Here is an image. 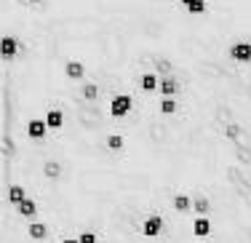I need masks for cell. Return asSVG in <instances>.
<instances>
[{"mask_svg": "<svg viewBox=\"0 0 251 243\" xmlns=\"http://www.w3.org/2000/svg\"><path fill=\"white\" fill-rule=\"evenodd\" d=\"M131 112H134V97H131L128 91L112 97V102L107 104V115H110L112 121H126Z\"/></svg>", "mask_w": 251, "mask_h": 243, "instance_id": "1", "label": "cell"}, {"mask_svg": "<svg viewBox=\"0 0 251 243\" xmlns=\"http://www.w3.org/2000/svg\"><path fill=\"white\" fill-rule=\"evenodd\" d=\"M166 233V217L163 214H147L139 224V235L147 241H158Z\"/></svg>", "mask_w": 251, "mask_h": 243, "instance_id": "2", "label": "cell"}, {"mask_svg": "<svg viewBox=\"0 0 251 243\" xmlns=\"http://www.w3.org/2000/svg\"><path fill=\"white\" fill-rule=\"evenodd\" d=\"M227 56L238 64H251V40H232L227 46Z\"/></svg>", "mask_w": 251, "mask_h": 243, "instance_id": "3", "label": "cell"}, {"mask_svg": "<svg viewBox=\"0 0 251 243\" xmlns=\"http://www.w3.org/2000/svg\"><path fill=\"white\" fill-rule=\"evenodd\" d=\"M62 67H64V78H67L70 83H83V80H88V70H86V64H83L80 59H67Z\"/></svg>", "mask_w": 251, "mask_h": 243, "instance_id": "4", "label": "cell"}, {"mask_svg": "<svg viewBox=\"0 0 251 243\" xmlns=\"http://www.w3.org/2000/svg\"><path fill=\"white\" fill-rule=\"evenodd\" d=\"M19 54H22L19 38H14V35H3V38H0V56H3V62H14Z\"/></svg>", "mask_w": 251, "mask_h": 243, "instance_id": "5", "label": "cell"}, {"mask_svg": "<svg viewBox=\"0 0 251 243\" xmlns=\"http://www.w3.org/2000/svg\"><path fill=\"white\" fill-rule=\"evenodd\" d=\"M182 91H184L182 80H179L176 75H174V78H160V88H158V97L160 99H179V97H182Z\"/></svg>", "mask_w": 251, "mask_h": 243, "instance_id": "6", "label": "cell"}, {"mask_svg": "<svg viewBox=\"0 0 251 243\" xmlns=\"http://www.w3.org/2000/svg\"><path fill=\"white\" fill-rule=\"evenodd\" d=\"M25 235L32 243H46L51 238V227L46 222H29V224H25Z\"/></svg>", "mask_w": 251, "mask_h": 243, "instance_id": "7", "label": "cell"}, {"mask_svg": "<svg viewBox=\"0 0 251 243\" xmlns=\"http://www.w3.org/2000/svg\"><path fill=\"white\" fill-rule=\"evenodd\" d=\"M166 206H169V209H174L176 214H193V195H187V193H176ZM166 206H160V209H166ZM160 209H158V211H160ZM158 211H155V214H158Z\"/></svg>", "mask_w": 251, "mask_h": 243, "instance_id": "8", "label": "cell"}, {"mask_svg": "<svg viewBox=\"0 0 251 243\" xmlns=\"http://www.w3.org/2000/svg\"><path fill=\"white\" fill-rule=\"evenodd\" d=\"M77 91H80L83 102H88V104L101 102V88H99V83H94V80H83V83H77Z\"/></svg>", "mask_w": 251, "mask_h": 243, "instance_id": "9", "label": "cell"}, {"mask_svg": "<svg viewBox=\"0 0 251 243\" xmlns=\"http://www.w3.org/2000/svg\"><path fill=\"white\" fill-rule=\"evenodd\" d=\"M190 227H193V235H195L198 241H206L208 235L214 233L211 217H195V214H193V224H190Z\"/></svg>", "mask_w": 251, "mask_h": 243, "instance_id": "10", "label": "cell"}, {"mask_svg": "<svg viewBox=\"0 0 251 243\" xmlns=\"http://www.w3.org/2000/svg\"><path fill=\"white\" fill-rule=\"evenodd\" d=\"M139 88L145 94H150V97H158V88H160V75L150 70V73H142L139 75Z\"/></svg>", "mask_w": 251, "mask_h": 243, "instance_id": "11", "label": "cell"}, {"mask_svg": "<svg viewBox=\"0 0 251 243\" xmlns=\"http://www.w3.org/2000/svg\"><path fill=\"white\" fill-rule=\"evenodd\" d=\"M211 209H214V203H211V198H208L206 193H195L193 195V214L195 217H211Z\"/></svg>", "mask_w": 251, "mask_h": 243, "instance_id": "12", "label": "cell"}, {"mask_svg": "<svg viewBox=\"0 0 251 243\" xmlns=\"http://www.w3.org/2000/svg\"><path fill=\"white\" fill-rule=\"evenodd\" d=\"M43 121H46V126H49V128H51V134H53V131H62L64 123H67V118H64V110L51 107V110L43 115Z\"/></svg>", "mask_w": 251, "mask_h": 243, "instance_id": "13", "label": "cell"}, {"mask_svg": "<svg viewBox=\"0 0 251 243\" xmlns=\"http://www.w3.org/2000/svg\"><path fill=\"white\" fill-rule=\"evenodd\" d=\"M27 198H29V193H27V187H25V185H11L8 190H5V200H8V203L14 206V209H19V206L25 203Z\"/></svg>", "mask_w": 251, "mask_h": 243, "instance_id": "14", "label": "cell"}, {"mask_svg": "<svg viewBox=\"0 0 251 243\" xmlns=\"http://www.w3.org/2000/svg\"><path fill=\"white\" fill-rule=\"evenodd\" d=\"M155 107H158V112L163 118H174V115H179V110H182V102L179 99H155Z\"/></svg>", "mask_w": 251, "mask_h": 243, "instance_id": "15", "label": "cell"}, {"mask_svg": "<svg viewBox=\"0 0 251 243\" xmlns=\"http://www.w3.org/2000/svg\"><path fill=\"white\" fill-rule=\"evenodd\" d=\"M243 134H246V128L241 126V123H227V126L222 128V136L225 142H230V145H238V142H243Z\"/></svg>", "mask_w": 251, "mask_h": 243, "instance_id": "16", "label": "cell"}, {"mask_svg": "<svg viewBox=\"0 0 251 243\" xmlns=\"http://www.w3.org/2000/svg\"><path fill=\"white\" fill-rule=\"evenodd\" d=\"M77 241L80 243H101V238L94 230H83V233H77Z\"/></svg>", "mask_w": 251, "mask_h": 243, "instance_id": "17", "label": "cell"}, {"mask_svg": "<svg viewBox=\"0 0 251 243\" xmlns=\"http://www.w3.org/2000/svg\"><path fill=\"white\" fill-rule=\"evenodd\" d=\"M193 3H198V0H179V5H182V8H190Z\"/></svg>", "mask_w": 251, "mask_h": 243, "instance_id": "18", "label": "cell"}, {"mask_svg": "<svg viewBox=\"0 0 251 243\" xmlns=\"http://www.w3.org/2000/svg\"><path fill=\"white\" fill-rule=\"evenodd\" d=\"M62 243H80V241H77V238H64Z\"/></svg>", "mask_w": 251, "mask_h": 243, "instance_id": "19", "label": "cell"}, {"mask_svg": "<svg viewBox=\"0 0 251 243\" xmlns=\"http://www.w3.org/2000/svg\"><path fill=\"white\" fill-rule=\"evenodd\" d=\"M27 3H29V5H40L43 0H27Z\"/></svg>", "mask_w": 251, "mask_h": 243, "instance_id": "20", "label": "cell"}]
</instances>
